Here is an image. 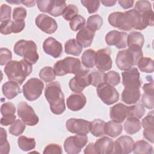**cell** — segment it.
<instances>
[{
	"label": "cell",
	"instance_id": "1",
	"mask_svg": "<svg viewBox=\"0 0 154 154\" xmlns=\"http://www.w3.org/2000/svg\"><path fill=\"white\" fill-rule=\"evenodd\" d=\"M45 96L52 113L60 115L64 112L66 109L64 96L58 81L51 82L46 85Z\"/></svg>",
	"mask_w": 154,
	"mask_h": 154
},
{
	"label": "cell",
	"instance_id": "2",
	"mask_svg": "<svg viewBox=\"0 0 154 154\" xmlns=\"http://www.w3.org/2000/svg\"><path fill=\"white\" fill-rule=\"evenodd\" d=\"M4 72L10 81L16 82L21 85L32 71V64L23 59L20 61L12 60L4 67Z\"/></svg>",
	"mask_w": 154,
	"mask_h": 154
},
{
	"label": "cell",
	"instance_id": "3",
	"mask_svg": "<svg viewBox=\"0 0 154 154\" xmlns=\"http://www.w3.org/2000/svg\"><path fill=\"white\" fill-rule=\"evenodd\" d=\"M141 57H143L141 48L129 47L128 49L118 52L116 58V65L120 70H126L137 65Z\"/></svg>",
	"mask_w": 154,
	"mask_h": 154
},
{
	"label": "cell",
	"instance_id": "4",
	"mask_svg": "<svg viewBox=\"0 0 154 154\" xmlns=\"http://www.w3.org/2000/svg\"><path fill=\"white\" fill-rule=\"evenodd\" d=\"M14 52L32 64H35L39 58L36 44L32 40H20L17 41L14 45Z\"/></svg>",
	"mask_w": 154,
	"mask_h": 154
},
{
	"label": "cell",
	"instance_id": "5",
	"mask_svg": "<svg viewBox=\"0 0 154 154\" xmlns=\"http://www.w3.org/2000/svg\"><path fill=\"white\" fill-rule=\"evenodd\" d=\"M84 68L78 58L67 57L59 60L54 66V70L57 76H64L67 73L77 75L83 71Z\"/></svg>",
	"mask_w": 154,
	"mask_h": 154
},
{
	"label": "cell",
	"instance_id": "6",
	"mask_svg": "<svg viewBox=\"0 0 154 154\" xmlns=\"http://www.w3.org/2000/svg\"><path fill=\"white\" fill-rule=\"evenodd\" d=\"M44 88L43 82L37 78H32L27 81L23 86V94L29 101L37 99L42 94Z\"/></svg>",
	"mask_w": 154,
	"mask_h": 154
},
{
	"label": "cell",
	"instance_id": "7",
	"mask_svg": "<svg viewBox=\"0 0 154 154\" xmlns=\"http://www.w3.org/2000/svg\"><path fill=\"white\" fill-rule=\"evenodd\" d=\"M87 135L76 134L67 137L64 142V149L69 154L79 153L88 142Z\"/></svg>",
	"mask_w": 154,
	"mask_h": 154
},
{
	"label": "cell",
	"instance_id": "8",
	"mask_svg": "<svg viewBox=\"0 0 154 154\" xmlns=\"http://www.w3.org/2000/svg\"><path fill=\"white\" fill-rule=\"evenodd\" d=\"M17 112L19 117L28 126H35L39 122L38 117L34 109L25 102H20L18 103Z\"/></svg>",
	"mask_w": 154,
	"mask_h": 154
},
{
	"label": "cell",
	"instance_id": "9",
	"mask_svg": "<svg viewBox=\"0 0 154 154\" xmlns=\"http://www.w3.org/2000/svg\"><path fill=\"white\" fill-rule=\"evenodd\" d=\"M97 94L101 100L108 105L117 102L119 99V93L111 85L105 82L97 87Z\"/></svg>",
	"mask_w": 154,
	"mask_h": 154
},
{
	"label": "cell",
	"instance_id": "10",
	"mask_svg": "<svg viewBox=\"0 0 154 154\" xmlns=\"http://www.w3.org/2000/svg\"><path fill=\"white\" fill-rule=\"evenodd\" d=\"M122 84L125 88H140L142 81L140 79V74L138 69L132 67L125 70L122 73Z\"/></svg>",
	"mask_w": 154,
	"mask_h": 154
},
{
	"label": "cell",
	"instance_id": "11",
	"mask_svg": "<svg viewBox=\"0 0 154 154\" xmlns=\"http://www.w3.org/2000/svg\"><path fill=\"white\" fill-rule=\"evenodd\" d=\"M90 72L87 69H84L81 72L72 78L69 82L70 89L75 93H80L84 89L90 85Z\"/></svg>",
	"mask_w": 154,
	"mask_h": 154
},
{
	"label": "cell",
	"instance_id": "12",
	"mask_svg": "<svg viewBox=\"0 0 154 154\" xmlns=\"http://www.w3.org/2000/svg\"><path fill=\"white\" fill-rule=\"evenodd\" d=\"M66 129L71 133L87 135L90 129V122L82 119L70 118L66 122Z\"/></svg>",
	"mask_w": 154,
	"mask_h": 154
},
{
	"label": "cell",
	"instance_id": "13",
	"mask_svg": "<svg viewBox=\"0 0 154 154\" xmlns=\"http://www.w3.org/2000/svg\"><path fill=\"white\" fill-rule=\"evenodd\" d=\"M111 53V50L109 48L100 49L96 52L95 66L97 70L105 72L111 69L112 63Z\"/></svg>",
	"mask_w": 154,
	"mask_h": 154
},
{
	"label": "cell",
	"instance_id": "14",
	"mask_svg": "<svg viewBox=\"0 0 154 154\" xmlns=\"http://www.w3.org/2000/svg\"><path fill=\"white\" fill-rule=\"evenodd\" d=\"M128 33L117 30L109 31L105 35L106 43L109 46H115L118 49L126 48L127 46Z\"/></svg>",
	"mask_w": 154,
	"mask_h": 154
},
{
	"label": "cell",
	"instance_id": "15",
	"mask_svg": "<svg viewBox=\"0 0 154 154\" xmlns=\"http://www.w3.org/2000/svg\"><path fill=\"white\" fill-rule=\"evenodd\" d=\"M35 23L40 30L49 34L55 32L58 28L56 20L45 14H38L35 18Z\"/></svg>",
	"mask_w": 154,
	"mask_h": 154
},
{
	"label": "cell",
	"instance_id": "16",
	"mask_svg": "<svg viewBox=\"0 0 154 154\" xmlns=\"http://www.w3.org/2000/svg\"><path fill=\"white\" fill-rule=\"evenodd\" d=\"M109 23L113 27L120 30L129 31L132 28L129 24L128 17L125 12H114L111 13L108 18Z\"/></svg>",
	"mask_w": 154,
	"mask_h": 154
},
{
	"label": "cell",
	"instance_id": "17",
	"mask_svg": "<svg viewBox=\"0 0 154 154\" xmlns=\"http://www.w3.org/2000/svg\"><path fill=\"white\" fill-rule=\"evenodd\" d=\"M134 141L132 137L128 135H122L114 142L112 153L127 154L132 152Z\"/></svg>",
	"mask_w": 154,
	"mask_h": 154
},
{
	"label": "cell",
	"instance_id": "18",
	"mask_svg": "<svg viewBox=\"0 0 154 154\" xmlns=\"http://www.w3.org/2000/svg\"><path fill=\"white\" fill-rule=\"evenodd\" d=\"M43 49L46 54L55 58L60 57L63 53L61 43L52 37H49L44 41Z\"/></svg>",
	"mask_w": 154,
	"mask_h": 154
},
{
	"label": "cell",
	"instance_id": "19",
	"mask_svg": "<svg viewBox=\"0 0 154 154\" xmlns=\"http://www.w3.org/2000/svg\"><path fill=\"white\" fill-rule=\"evenodd\" d=\"M87 99L85 95L80 93L71 94L67 99L66 104L67 108L73 111H78L82 109L85 105Z\"/></svg>",
	"mask_w": 154,
	"mask_h": 154
},
{
	"label": "cell",
	"instance_id": "20",
	"mask_svg": "<svg viewBox=\"0 0 154 154\" xmlns=\"http://www.w3.org/2000/svg\"><path fill=\"white\" fill-rule=\"evenodd\" d=\"M141 125L144 128L143 137L151 143L154 142V118L153 112L151 111L143 119Z\"/></svg>",
	"mask_w": 154,
	"mask_h": 154
},
{
	"label": "cell",
	"instance_id": "21",
	"mask_svg": "<svg viewBox=\"0 0 154 154\" xmlns=\"http://www.w3.org/2000/svg\"><path fill=\"white\" fill-rule=\"evenodd\" d=\"M128 112V106L122 103H119L110 108L109 117L112 121L121 123L127 118Z\"/></svg>",
	"mask_w": 154,
	"mask_h": 154
},
{
	"label": "cell",
	"instance_id": "22",
	"mask_svg": "<svg viewBox=\"0 0 154 154\" xmlns=\"http://www.w3.org/2000/svg\"><path fill=\"white\" fill-rule=\"evenodd\" d=\"M125 13L128 17L129 24L132 28L143 30L147 28L143 23L142 14L137 10L132 9L125 11Z\"/></svg>",
	"mask_w": 154,
	"mask_h": 154
},
{
	"label": "cell",
	"instance_id": "23",
	"mask_svg": "<svg viewBox=\"0 0 154 154\" xmlns=\"http://www.w3.org/2000/svg\"><path fill=\"white\" fill-rule=\"evenodd\" d=\"M94 147L97 154L112 153L114 149V141L109 137H103L95 142Z\"/></svg>",
	"mask_w": 154,
	"mask_h": 154
},
{
	"label": "cell",
	"instance_id": "24",
	"mask_svg": "<svg viewBox=\"0 0 154 154\" xmlns=\"http://www.w3.org/2000/svg\"><path fill=\"white\" fill-rule=\"evenodd\" d=\"M94 34L95 32L88 27H83L76 34V41L82 48L89 47L92 43Z\"/></svg>",
	"mask_w": 154,
	"mask_h": 154
},
{
	"label": "cell",
	"instance_id": "25",
	"mask_svg": "<svg viewBox=\"0 0 154 154\" xmlns=\"http://www.w3.org/2000/svg\"><path fill=\"white\" fill-rule=\"evenodd\" d=\"M2 91L4 96L8 99H12L21 93L19 84L13 81L5 82L2 87Z\"/></svg>",
	"mask_w": 154,
	"mask_h": 154
},
{
	"label": "cell",
	"instance_id": "26",
	"mask_svg": "<svg viewBox=\"0 0 154 154\" xmlns=\"http://www.w3.org/2000/svg\"><path fill=\"white\" fill-rule=\"evenodd\" d=\"M140 88H124L122 93V100L128 105L137 102L140 98Z\"/></svg>",
	"mask_w": 154,
	"mask_h": 154
},
{
	"label": "cell",
	"instance_id": "27",
	"mask_svg": "<svg viewBox=\"0 0 154 154\" xmlns=\"http://www.w3.org/2000/svg\"><path fill=\"white\" fill-rule=\"evenodd\" d=\"M122 125L114 121H109L105 123L104 132L105 134L112 137L116 138L118 137L122 132Z\"/></svg>",
	"mask_w": 154,
	"mask_h": 154
},
{
	"label": "cell",
	"instance_id": "28",
	"mask_svg": "<svg viewBox=\"0 0 154 154\" xmlns=\"http://www.w3.org/2000/svg\"><path fill=\"white\" fill-rule=\"evenodd\" d=\"M144 43L143 35L138 31L131 32L127 37V45L129 47H138L142 48Z\"/></svg>",
	"mask_w": 154,
	"mask_h": 154
},
{
	"label": "cell",
	"instance_id": "29",
	"mask_svg": "<svg viewBox=\"0 0 154 154\" xmlns=\"http://www.w3.org/2000/svg\"><path fill=\"white\" fill-rule=\"evenodd\" d=\"M141 128V125L139 119L135 117H128L124 123V129L129 135L138 132Z\"/></svg>",
	"mask_w": 154,
	"mask_h": 154
},
{
	"label": "cell",
	"instance_id": "30",
	"mask_svg": "<svg viewBox=\"0 0 154 154\" xmlns=\"http://www.w3.org/2000/svg\"><path fill=\"white\" fill-rule=\"evenodd\" d=\"M96 52L91 49L85 50L81 57L82 65L88 69L93 68L96 63Z\"/></svg>",
	"mask_w": 154,
	"mask_h": 154
},
{
	"label": "cell",
	"instance_id": "31",
	"mask_svg": "<svg viewBox=\"0 0 154 154\" xmlns=\"http://www.w3.org/2000/svg\"><path fill=\"white\" fill-rule=\"evenodd\" d=\"M82 51V47L74 38L70 39L65 43L64 51L67 54L79 56L81 54Z\"/></svg>",
	"mask_w": 154,
	"mask_h": 154
},
{
	"label": "cell",
	"instance_id": "32",
	"mask_svg": "<svg viewBox=\"0 0 154 154\" xmlns=\"http://www.w3.org/2000/svg\"><path fill=\"white\" fill-rule=\"evenodd\" d=\"M132 150L134 153L135 154H152L153 151L152 146L143 140L136 141L134 144Z\"/></svg>",
	"mask_w": 154,
	"mask_h": 154
},
{
	"label": "cell",
	"instance_id": "33",
	"mask_svg": "<svg viewBox=\"0 0 154 154\" xmlns=\"http://www.w3.org/2000/svg\"><path fill=\"white\" fill-rule=\"evenodd\" d=\"M105 122L101 119H95L90 122L91 134L96 137L103 136L105 135L104 128Z\"/></svg>",
	"mask_w": 154,
	"mask_h": 154
},
{
	"label": "cell",
	"instance_id": "34",
	"mask_svg": "<svg viewBox=\"0 0 154 154\" xmlns=\"http://www.w3.org/2000/svg\"><path fill=\"white\" fill-rule=\"evenodd\" d=\"M17 143L19 148L24 152L31 150L35 147V139L26 137L24 135H21L18 138Z\"/></svg>",
	"mask_w": 154,
	"mask_h": 154
},
{
	"label": "cell",
	"instance_id": "35",
	"mask_svg": "<svg viewBox=\"0 0 154 154\" xmlns=\"http://www.w3.org/2000/svg\"><path fill=\"white\" fill-rule=\"evenodd\" d=\"M145 113V109L140 102H136L134 105L128 106V117H135L137 119L141 118Z\"/></svg>",
	"mask_w": 154,
	"mask_h": 154
},
{
	"label": "cell",
	"instance_id": "36",
	"mask_svg": "<svg viewBox=\"0 0 154 154\" xmlns=\"http://www.w3.org/2000/svg\"><path fill=\"white\" fill-rule=\"evenodd\" d=\"M137 65L140 70L143 72L148 73L153 72V61L149 57H141Z\"/></svg>",
	"mask_w": 154,
	"mask_h": 154
},
{
	"label": "cell",
	"instance_id": "37",
	"mask_svg": "<svg viewBox=\"0 0 154 154\" xmlns=\"http://www.w3.org/2000/svg\"><path fill=\"white\" fill-rule=\"evenodd\" d=\"M66 7V3L64 1L53 0L52 6L48 12L49 14L54 17L62 15V13Z\"/></svg>",
	"mask_w": 154,
	"mask_h": 154
},
{
	"label": "cell",
	"instance_id": "38",
	"mask_svg": "<svg viewBox=\"0 0 154 154\" xmlns=\"http://www.w3.org/2000/svg\"><path fill=\"white\" fill-rule=\"evenodd\" d=\"M103 25V19L99 14H93L88 17L87 22V27L93 31L99 30Z\"/></svg>",
	"mask_w": 154,
	"mask_h": 154
},
{
	"label": "cell",
	"instance_id": "39",
	"mask_svg": "<svg viewBox=\"0 0 154 154\" xmlns=\"http://www.w3.org/2000/svg\"><path fill=\"white\" fill-rule=\"evenodd\" d=\"M55 73L54 69L51 66H46L39 72L40 78L45 82H50L55 79Z\"/></svg>",
	"mask_w": 154,
	"mask_h": 154
},
{
	"label": "cell",
	"instance_id": "40",
	"mask_svg": "<svg viewBox=\"0 0 154 154\" xmlns=\"http://www.w3.org/2000/svg\"><path fill=\"white\" fill-rule=\"evenodd\" d=\"M105 73L99 70H93L90 73V85L97 87L100 84L105 82Z\"/></svg>",
	"mask_w": 154,
	"mask_h": 154
},
{
	"label": "cell",
	"instance_id": "41",
	"mask_svg": "<svg viewBox=\"0 0 154 154\" xmlns=\"http://www.w3.org/2000/svg\"><path fill=\"white\" fill-rule=\"evenodd\" d=\"M26 125L24 122L19 119L16 121L9 128V132L14 136H19L21 135L25 131Z\"/></svg>",
	"mask_w": 154,
	"mask_h": 154
},
{
	"label": "cell",
	"instance_id": "42",
	"mask_svg": "<svg viewBox=\"0 0 154 154\" xmlns=\"http://www.w3.org/2000/svg\"><path fill=\"white\" fill-rule=\"evenodd\" d=\"M120 82V76L116 71L111 70L105 74V83L111 85L116 86Z\"/></svg>",
	"mask_w": 154,
	"mask_h": 154
},
{
	"label": "cell",
	"instance_id": "43",
	"mask_svg": "<svg viewBox=\"0 0 154 154\" xmlns=\"http://www.w3.org/2000/svg\"><path fill=\"white\" fill-rule=\"evenodd\" d=\"M7 132L6 131L1 128V135H0V153L7 154L10 152V144L7 140Z\"/></svg>",
	"mask_w": 154,
	"mask_h": 154
},
{
	"label": "cell",
	"instance_id": "44",
	"mask_svg": "<svg viewBox=\"0 0 154 154\" xmlns=\"http://www.w3.org/2000/svg\"><path fill=\"white\" fill-rule=\"evenodd\" d=\"M78 14V7L73 4H69L64 10L62 16L66 20H71Z\"/></svg>",
	"mask_w": 154,
	"mask_h": 154
},
{
	"label": "cell",
	"instance_id": "45",
	"mask_svg": "<svg viewBox=\"0 0 154 154\" xmlns=\"http://www.w3.org/2000/svg\"><path fill=\"white\" fill-rule=\"evenodd\" d=\"M85 24V19L81 15H78L70 21L69 25L70 29L73 31L80 30Z\"/></svg>",
	"mask_w": 154,
	"mask_h": 154
},
{
	"label": "cell",
	"instance_id": "46",
	"mask_svg": "<svg viewBox=\"0 0 154 154\" xmlns=\"http://www.w3.org/2000/svg\"><path fill=\"white\" fill-rule=\"evenodd\" d=\"M81 4L87 8L88 13L92 14L97 11L100 2L99 1H91V0H81Z\"/></svg>",
	"mask_w": 154,
	"mask_h": 154
},
{
	"label": "cell",
	"instance_id": "47",
	"mask_svg": "<svg viewBox=\"0 0 154 154\" xmlns=\"http://www.w3.org/2000/svg\"><path fill=\"white\" fill-rule=\"evenodd\" d=\"M12 54L11 52L7 48H1L0 50V64L1 66L6 65L8 63L11 61Z\"/></svg>",
	"mask_w": 154,
	"mask_h": 154
},
{
	"label": "cell",
	"instance_id": "48",
	"mask_svg": "<svg viewBox=\"0 0 154 154\" xmlns=\"http://www.w3.org/2000/svg\"><path fill=\"white\" fill-rule=\"evenodd\" d=\"M135 10L139 11L140 13H144L152 10L151 3L148 1H138L135 3Z\"/></svg>",
	"mask_w": 154,
	"mask_h": 154
},
{
	"label": "cell",
	"instance_id": "49",
	"mask_svg": "<svg viewBox=\"0 0 154 154\" xmlns=\"http://www.w3.org/2000/svg\"><path fill=\"white\" fill-rule=\"evenodd\" d=\"M26 14V10L25 8L22 7H16L13 10V19L14 21H25Z\"/></svg>",
	"mask_w": 154,
	"mask_h": 154
},
{
	"label": "cell",
	"instance_id": "50",
	"mask_svg": "<svg viewBox=\"0 0 154 154\" xmlns=\"http://www.w3.org/2000/svg\"><path fill=\"white\" fill-rule=\"evenodd\" d=\"M141 103L143 106L147 109H152L154 107V95L144 93L141 97Z\"/></svg>",
	"mask_w": 154,
	"mask_h": 154
},
{
	"label": "cell",
	"instance_id": "51",
	"mask_svg": "<svg viewBox=\"0 0 154 154\" xmlns=\"http://www.w3.org/2000/svg\"><path fill=\"white\" fill-rule=\"evenodd\" d=\"M11 7L6 4H2L1 6V17L0 20L2 22L10 20L11 18Z\"/></svg>",
	"mask_w": 154,
	"mask_h": 154
},
{
	"label": "cell",
	"instance_id": "52",
	"mask_svg": "<svg viewBox=\"0 0 154 154\" xmlns=\"http://www.w3.org/2000/svg\"><path fill=\"white\" fill-rule=\"evenodd\" d=\"M15 112L16 108L11 102H5L1 105V113L2 116L14 114Z\"/></svg>",
	"mask_w": 154,
	"mask_h": 154
},
{
	"label": "cell",
	"instance_id": "53",
	"mask_svg": "<svg viewBox=\"0 0 154 154\" xmlns=\"http://www.w3.org/2000/svg\"><path fill=\"white\" fill-rule=\"evenodd\" d=\"M63 153L62 147L61 146L57 144H49L46 146L43 150V153L49 154V153H58L61 154Z\"/></svg>",
	"mask_w": 154,
	"mask_h": 154
},
{
	"label": "cell",
	"instance_id": "54",
	"mask_svg": "<svg viewBox=\"0 0 154 154\" xmlns=\"http://www.w3.org/2000/svg\"><path fill=\"white\" fill-rule=\"evenodd\" d=\"M52 2H53V0H43V1L39 0L36 1L38 10L42 12L48 13L52 6Z\"/></svg>",
	"mask_w": 154,
	"mask_h": 154
},
{
	"label": "cell",
	"instance_id": "55",
	"mask_svg": "<svg viewBox=\"0 0 154 154\" xmlns=\"http://www.w3.org/2000/svg\"><path fill=\"white\" fill-rule=\"evenodd\" d=\"M153 14L154 13L153 10L142 13L143 23L146 27L148 26H153V24H154Z\"/></svg>",
	"mask_w": 154,
	"mask_h": 154
},
{
	"label": "cell",
	"instance_id": "56",
	"mask_svg": "<svg viewBox=\"0 0 154 154\" xmlns=\"http://www.w3.org/2000/svg\"><path fill=\"white\" fill-rule=\"evenodd\" d=\"M12 22H13V20H11L2 22L0 26L1 33L4 35H8L12 33V31H11Z\"/></svg>",
	"mask_w": 154,
	"mask_h": 154
},
{
	"label": "cell",
	"instance_id": "57",
	"mask_svg": "<svg viewBox=\"0 0 154 154\" xmlns=\"http://www.w3.org/2000/svg\"><path fill=\"white\" fill-rule=\"evenodd\" d=\"M16 116L15 114L2 116L1 118V125L5 126L12 125L16 121Z\"/></svg>",
	"mask_w": 154,
	"mask_h": 154
},
{
	"label": "cell",
	"instance_id": "58",
	"mask_svg": "<svg viewBox=\"0 0 154 154\" xmlns=\"http://www.w3.org/2000/svg\"><path fill=\"white\" fill-rule=\"evenodd\" d=\"M25 26V21H13L11 25V31L13 33L21 32Z\"/></svg>",
	"mask_w": 154,
	"mask_h": 154
},
{
	"label": "cell",
	"instance_id": "59",
	"mask_svg": "<svg viewBox=\"0 0 154 154\" xmlns=\"http://www.w3.org/2000/svg\"><path fill=\"white\" fill-rule=\"evenodd\" d=\"M153 81L152 78L150 79V82L149 83L145 84L143 87V90H144V92L146 94L154 95V90H153Z\"/></svg>",
	"mask_w": 154,
	"mask_h": 154
},
{
	"label": "cell",
	"instance_id": "60",
	"mask_svg": "<svg viewBox=\"0 0 154 154\" xmlns=\"http://www.w3.org/2000/svg\"><path fill=\"white\" fill-rule=\"evenodd\" d=\"M119 5L124 9H128L133 7L134 1L132 0H120L118 1Z\"/></svg>",
	"mask_w": 154,
	"mask_h": 154
},
{
	"label": "cell",
	"instance_id": "61",
	"mask_svg": "<svg viewBox=\"0 0 154 154\" xmlns=\"http://www.w3.org/2000/svg\"><path fill=\"white\" fill-rule=\"evenodd\" d=\"M84 153L87 154V153H96L95 147H94V143H89L85 149L84 150Z\"/></svg>",
	"mask_w": 154,
	"mask_h": 154
},
{
	"label": "cell",
	"instance_id": "62",
	"mask_svg": "<svg viewBox=\"0 0 154 154\" xmlns=\"http://www.w3.org/2000/svg\"><path fill=\"white\" fill-rule=\"evenodd\" d=\"M117 1L115 0H105L102 1L101 3L106 7H112L114 6L116 4Z\"/></svg>",
	"mask_w": 154,
	"mask_h": 154
},
{
	"label": "cell",
	"instance_id": "63",
	"mask_svg": "<svg viewBox=\"0 0 154 154\" xmlns=\"http://www.w3.org/2000/svg\"><path fill=\"white\" fill-rule=\"evenodd\" d=\"M21 3L27 7H32L35 5V1H21Z\"/></svg>",
	"mask_w": 154,
	"mask_h": 154
},
{
	"label": "cell",
	"instance_id": "64",
	"mask_svg": "<svg viewBox=\"0 0 154 154\" xmlns=\"http://www.w3.org/2000/svg\"><path fill=\"white\" fill-rule=\"evenodd\" d=\"M7 2L12 4H19L21 3V1H17V0H11V1H7Z\"/></svg>",
	"mask_w": 154,
	"mask_h": 154
}]
</instances>
